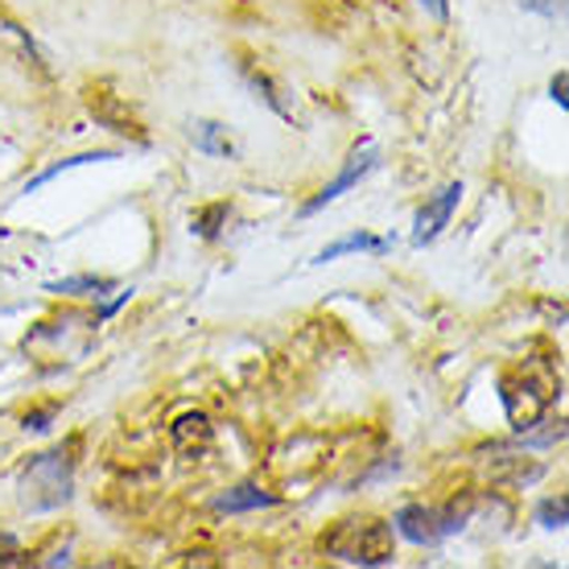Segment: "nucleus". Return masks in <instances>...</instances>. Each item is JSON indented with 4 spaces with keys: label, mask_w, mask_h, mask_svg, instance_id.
<instances>
[{
    "label": "nucleus",
    "mask_w": 569,
    "mask_h": 569,
    "mask_svg": "<svg viewBox=\"0 0 569 569\" xmlns=\"http://www.w3.org/2000/svg\"><path fill=\"white\" fill-rule=\"evenodd\" d=\"M112 149H100V153H79V157H67V161H58V166H50L46 173H38L33 182H26V194L29 190H42L46 182H54L58 173H67V170H74V166H91V161H112Z\"/></svg>",
    "instance_id": "9b49d317"
},
{
    "label": "nucleus",
    "mask_w": 569,
    "mask_h": 569,
    "mask_svg": "<svg viewBox=\"0 0 569 569\" xmlns=\"http://www.w3.org/2000/svg\"><path fill=\"white\" fill-rule=\"evenodd\" d=\"M347 252H388V240H376V236H368V231H356V236H342L339 243H330V248H322V252L313 257V264H327V260H339V257H347Z\"/></svg>",
    "instance_id": "1a4fd4ad"
},
{
    "label": "nucleus",
    "mask_w": 569,
    "mask_h": 569,
    "mask_svg": "<svg viewBox=\"0 0 569 569\" xmlns=\"http://www.w3.org/2000/svg\"><path fill=\"white\" fill-rule=\"evenodd\" d=\"M421 4H426L433 17H446V0H421Z\"/></svg>",
    "instance_id": "dca6fc26"
},
{
    "label": "nucleus",
    "mask_w": 569,
    "mask_h": 569,
    "mask_svg": "<svg viewBox=\"0 0 569 569\" xmlns=\"http://www.w3.org/2000/svg\"><path fill=\"white\" fill-rule=\"evenodd\" d=\"M327 553L351 566H388L392 561V528L380 520H347L327 541Z\"/></svg>",
    "instance_id": "f257e3e1"
},
{
    "label": "nucleus",
    "mask_w": 569,
    "mask_h": 569,
    "mask_svg": "<svg viewBox=\"0 0 569 569\" xmlns=\"http://www.w3.org/2000/svg\"><path fill=\"white\" fill-rule=\"evenodd\" d=\"M112 289V281L108 277H67V281H54L46 284V293H108Z\"/></svg>",
    "instance_id": "f8f14e48"
},
{
    "label": "nucleus",
    "mask_w": 569,
    "mask_h": 569,
    "mask_svg": "<svg viewBox=\"0 0 569 569\" xmlns=\"http://www.w3.org/2000/svg\"><path fill=\"white\" fill-rule=\"evenodd\" d=\"M392 525H397V532L405 537V541H413V545H438L441 541L438 512H429V508H400Z\"/></svg>",
    "instance_id": "423d86ee"
},
{
    "label": "nucleus",
    "mask_w": 569,
    "mask_h": 569,
    "mask_svg": "<svg viewBox=\"0 0 569 569\" xmlns=\"http://www.w3.org/2000/svg\"><path fill=\"white\" fill-rule=\"evenodd\" d=\"M566 516H569L566 499H545L541 512H537V520H541L545 528H566Z\"/></svg>",
    "instance_id": "ddd939ff"
},
{
    "label": "nucleus",
    "mask_w": 569,
    "mask_h": 569,
    "mask_svg": "<svg viewBox=\"0 0 569 569\" xmlns=\"http://www.w3.org/2000/svg\"><path fill=\"white\" fill-rule=\"evenodd\" d=\"M269 503H277L269 491H260L257 483H240L214 499V512H252V508H269Z\"/></svg>",
    "instance_id": "6e6552de"
},
{
    "label": "nucleus",
    "mask_w": 569,
    "mask_h": 569,
    "mask_svg": "<svg viewBox=\"0 0 569 569\" xmlns=\"http://www.w3.org/2000/svg\"><path fill=\"white\" fill-rule=\"evenodd\" d=\"M458 199H462V186L450 182V186H441L438 194H433V199L417 211V219H413V243H417V248H421V243H429L441 228H446V223H450V214H455Z\"/></svg>",
    "instance_id": "7ed1b4c3"
},
{
    "label": "nucleus",
    "mask_w": 569,
    "mask_h": 569,
    "mask_svg": "<svg viewBox=\"0 0 569 569\" xmlns=\"http://www.w3.org/2000/svg\"><path fill=\"white\" fill-rule=\"evenodd\" d=\"M566 83H569V79H566V74H557V79H553V100L557 103H561V108H566Z\"/></svg>",
    "instance_id": "2eb2a0df"
},
{
    "label": "nucleus",
    "mask_w": 569,
    "mask_h": 569,
    "mask_svg": "<svg viewBox=\"0 0 569 569\" xmlns=\"http://www.w3.org/2000/svg\"><path fill=\"white\" fill-rule=\"evenodd\" d=\"M190 141L207 157H236V144H231L228 129L214 124V120H194V124H190Z\"/></svg>",
    "instance_id": "0eeeda50"
},
{
    "label": "nucleus",
    "mask_w": 569,
    "mask_h": 569,
    "mask_svg": "<svg viewBox=\"0 0 569 569\" xmlns=\"http://www.w3.org/2000/svg\"><path fill=\"white\" fill-rule=\"evenodd\" d=\"M376 157H380V149H376V144H363V149H356V153L347 157V166L339 170V178H335L330 186H322V190H318V194H313V199L301 207V214L322 211L327 202H335L339 194H347V190H351L356 182H363V178L376 170Z\"/></svg>",
    "instance_id": "f03ea898"
},
{
    "label": "nucleus",
    "mask_w": 569,
    "mask_h": 569,
    "mask_svg": "<svg viewBox=\"0 0 569 569\" xmlns=\"http://www.w3.org/2000/svg\"><path fill=\"white\" fill-rule=\"evenodd\" d=\"M173 441H178V450H207V441H211V426H207V417H182L178 426H173Z\"/></svg>",
    "instance_id": "9d476101"
},
{
    "label": "nucleus",
    "mask_w": 569,
    "mask_h": 569,
    "mask_svg": "<svg viewBox=\"0 0 569 569\" xmlns=\"http://www.w3.org/2000/svg\"><path fill=\"white\" fill-rule=\"evenodd\" d=\"M223 219H228V207L219 202V207H211V211H202L199 219H194V231H199L202 240H214V236H219V228H214V223H223Z\"/></svg>",
    "instance_id": "4468645a"
},
{
    "label": "nucleus",
    "mask_w": 569,
    "mask_h": 569,
    "mask_svg": "<svg viewBox=\"0 0 569 569\" xmlns=\"http://www.w3.org/2000/svg\"><path fill=\"white\" fill-rule=\"evenodd\" d=\"M503 409L512 417L516 429H532L545 413V397L532 392V385H516V380H503Z\"/></svg>",
    "instance_id": "39448f33"
},
{
    "label": "nucleus",
    "mask_w": 569,
    "mask_h": 569,
    "mask_svg": "<svg viewBox=\"0 0 569 569\" xmlns=\"http://www.w3.org/2000/svg\"><path fill=\"white\" fill-rule=\"evenodd\" d=\"M26 487H42L46 496L38 499V508H54V503H62V499L71 496V470H67V462L58 455H42L29 467Z\"/></svg>",
    "instance_id": "20e7f679"
}]
</instances>
